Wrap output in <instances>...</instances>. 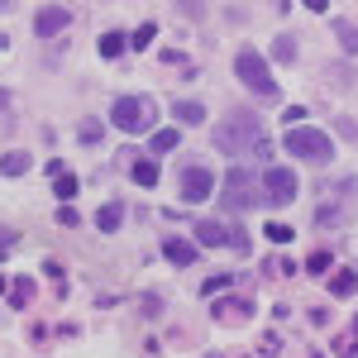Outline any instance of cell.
Listing matches in <instances>:
<instances>
[{
	"mask_svg": "<svg viewBox=\"0 0 358 358\" xmlns=\"http://www.w3.org/2000/svg\"><path fill=\"white\" fill-rule=\"evenodd\" d=\"M263 277H296V263H292L287 253H273V258L263 263Z\"/></svg>",
	"mask_w": 358,
	"mask_h": 358,
	"instance_id": "7402d4cb",
	"label": "cell"
},
{
	"mask_svg": "<svg viewBox=\"0 0 358 358\" xmlns=\"http://www.w3.org/2000/svg\"><path fill=\"white\" fill-rule=\"evenodd\" d=\"M263 234H268L273 244H292V239H296V229H292V224H282V220H268V224H263Z\"/></svg>",
	"mask_w": 358,
	"mask_h": 358,
	"instance_id": "cb8c5ba5",
	"label": "cell"
},
{
	"mask_svg": "<svg viewBox=\"0 0 358 358\" xmlns=\"http://www.w3.org/2000/svg\"><path fill=\"white\" fill-rule=\"evenodd\" d=\"M5 301H10V310L34 306V282H29V277H15V282H10V292H5Z\"/></svg>",
	"mask_w": 358,
	"mask_h": 358,
	"instance_id": "4fadbf2b",
	"label": "cell"
},
{
	"mask_svg": "<svg viewBox=\"0 0 358 358\" xmlns=\"http://www.w3.org/2000/svg\"><path fill=\"white\" fill-rule=\"evenodd\" d=\"M234 77H239L258 101H273V96H277L273 67H268V57L258 53V48H239V57H234Z\"/></svg>",
	"mask_w": 358,
	"mask_h": 358,
	"instance_id": "277c9868",
	"label": "cell"
},
{
	"mask_svg": "<svg viewBox=\"0 0 358 358\" xmlns=\"http://www.w3.org/2000/svg\"><path fill=\"white\" fill-rule=\"evenodd\" d=\"M215 148L229 153V158H273V138L263 129V120L248 110L215 124Z\"/></svg>",
	"mask_w": 358,
	"mask_h": 358,
	"instance_id": "6da1fadb",
	"label": "cell"
},
{
	"mask_svg": "<svg viewBox=\"0 0 358 358\" xmlns=\"http://www.w3.org/2000/svg\"><path fill=\"white\" fill-rule=\"evenodd\" d=\"M124 48H129V34H120V29L101 34V57H120Z\"/></svg>",
	"mask_w": 358,
	"mask_h": 358,
	"instance_id": "44dd1931",
	"label": "cell"
},
{
	"mask_svg": "<svg viewBox=\"0 0 358 358\" xmlns=\"http://www.w3.org/2000/svg\"><path fill=\"white\" fill-rule=\"evenodd\" d=\"M134 182L138 187H158V177H163V167H158V158H134Z\"/></svg>",
	"mask_w": 358,
	"mask_h": 358,
	"instance_id": "2e32d148",
	"label": "cell"
},
{
	"mask_svg": "<svg viewBox=\"0 0 358 358\" xmlns=\"http://www.w3.org/2000/svg\"><path fill=\"white\" fill-rule=\"evenodd\" d=\"M330 263H334V253H330V248H315V253L306 258V273H315V277H320V273H330Z\"/></svg>",
	"mask_w": 358,
	"mask_h": 358,
	"instance_id": "d4e9b609",
	"label": "cell"
},
{
	"mask_svg": "<svg viewBox=\"0 0 358 358\" xmlns=\"http://www.w3.org/2000/svg\"><path fill=\"white\" fill-rule=\"evenodd\" d=\"M344 138H358V120H349V115H339V124H334Z\"/></svg>",
	"mask_w": 358,
	"mask_h": 358,
	"instance_id": "e575fe53",
	"label": "cell"
},
{
	"mask_svg": "<svg viewBox=\"0 0 358 358\" xmlns=\"http://www.w3.org/2000/svg\"><path fill=\"white\" fill-rule=\"evenodd\" d=\"M224 248H234V253H244V258H248V248H253L248 229H229V244H224Z\"/></svg>",
	"mask_w": 358,
	"mask_h": 358,
	"instance_id": "f546056e",
	"label": "cell"
},
{
	"mask_svg": "<svg viewBox=\"0 0 358 358\" xmlns=\"http://www.w3.org/2000/svg\"><path fill=\"white\" fill-rule=\"evenodd\" d=\"M29 167H34V163H29V153H24V148H10V153L0 158V172H5V177H24Z\"/></svg>",
	"mask_w": 358,
	"mask_h": 358,
	"instance_id": "e0dca14e",
	"label": "cell"
},
{
	"mask_svg": "<svg viewBox=\"0 0 358 358\" xmlns=\"http://www.w3.org/2000/svg\"><path fill=\"white\" fill-rule=\"evenodd\" d=\"M258 354H263V358H277V354H282V339H277V334H263V339H258Z\"/></svg>",
	"mask_w": 358,
	"mask_h": 358,
	"instance_id": "1f68e13d",
	"label": "cell"
},
{
	"mask_svg": "<svg viewBox=\"0 0 358 358\" xmlns=\"http://www.w3.org/2000/svg\"><path fill=\"white\" fill-rule=\"evenodd\" d=\"M263 196H258V182H253V172L248 167H229L220 182V206L229 215H248L253 206H258Z\"/></svg>",
	"mask_w": 358,
	"mask_h": 358,
	"instance_id": "5b68a950",
	"label": "cell"
},
{
	"mask_svg": "<svg viewBox=\"0 0 358 358\" xmlns=\"http://www.w3.org/2000/svg\"><path fill=\"white\" fill-rule=\"evenodd\" d=\"M67 24H72V10H67V5H43V10L34 15V34H38V38H57Z\"/></svg>",
	"mask_w": 358,
	"mask_h": 358,
	"instance_id": "ba28073f",
	"label": "cell"
},
{
	"mask_svg": "<svg viewBox=\"0 0 358 358\" xmlns=\"http://www.w3.org/2000/svg\"><path fill=\"white\" fill-rule=\"evenodd\" d=\"M172 120H182L187 129H196V124H206V106L201 101H177L172 106Z\"/></svg>",
	"mask_w": 358,
	"mask_h": 358,
	"instance_id": "5bb4252c",
	"label": "cell"
},
{
	"mask_svg": "<svg viewBox=\"0 0 358 358\" xmlns=\"http://www.w3.org/2000/svg\"><path fill=\"white\" fill-rule=\"evenodd\" d=\"M253 315V301L248 296H215V320L220 325H244Z\"/></svg>",
	"mask_w": 358,
	"mask_h": 358,
	"instance_id": "9c48e42d",
	"label": "cell"
},
{
	"mask_svg": "<svg viewBox=\"0 0 358 358\" xmlns=\"http://www.w3.org/2000/svg\"><path fill=\"white\" fill-rule=\"evenodd\" d=\"M196 239H177V234H167V244H163V258L172 263V268H192L196 263Z\"/></svg>",
	"mask_w": 358,
	"mask_h": 358,
	"instance_id": "30bf717a",
	"label": "cell"
},
{
	"mask_svg": "<svg viewBox=\"0 0 358 358\" xmlns=\"http://www.w3.org/2000/svg\"><path fill=\"white\" fill-rule=\"evenodd\" d=\"M224 287H229V273H215V277H206V296H224Z\"/></svg>",
	"mask_w": 358,
	"mask_h": 358,
	"instance_id": "4dcf8cb0",
	"label": "cell"
},
{
	"mask_svg": "<svg viewBox=\"0 0 358 358\" xmlns=\"http://www.w3.org/2000/svg\"><path fill=\"white\" fill-rule=\"evenodd\" d=\"M296 187H301V182H296L292 167H277V163L263 167V201H268V206H292V201H296Z\"/></svg>",
	"mask_w": 358,
	"mask_h": 358,
	"instance_id": "8992f818",
	"label": "cell"
},
{
	"mask_svg": "<svg viewBox=\"0 0 358 358\" xmlns=\"http://www.w3.org/2000/svg\"><path fill=\"white\" fill-rule=\"evenodd\" d=\"M206 196H215V172L192 163L187 172H182V201H187V206H201Z\"/></svg>",
	"mask_w": 358,
	"mask_h": 358,
	"instance_id": "52a82bcc",
	"label": "cell"
},
{
	"mask_svg": "<svg viewBox=\"0 0 358 358\" xmlns=\"http://www.w3.org/2000/svg\"><path fill=\"white\" fill-rule=\"evenodd\" d=\"M10 110V91H5V86H0V115Z\"/></svg>",
	"mask_w": 358,
	"mask_h": 358,
	"instance_id": "d590c367",
	"label": "cell"
},
{
	"mask_svg": "<svg viewBox=\"0 0 358 358\" xmlns=\"http://www.w3.org/2000/svg\"><path fill=\"white\" fill-rule=\"evenodd\" d=\"M282 148L292 153V158H306V163L325 167L334 158V138L325 129H315V124H301V129H287L282 134Z\"/></svg>",
	"mask_w": 358,
	"mask_h": 358,
	"instance_id": "7a4b0ae2",
	"label": "cell"
},
{
	"mask_svg": "<svg viewBox=\"0 0 358 358\" xmlns=\"http://www.w3.org/2000/svg\"><path fill=\"white\" fill-rule=\"evenodd\" d=\"M224 244H229V224H220V220L196 224V248H224Z\"/></svg>",
	"mask_w": 358,
	"mask_h": 358,
	"instance_id": "8fae6325",
	"label": "cell"
},
{
	"mask_svg": "<svg viewBox=\"0 0 358 358\" xmlns=\"http://www.w3.org/2000/svg\"><path fill=\"white\" fill-rule=\"evenodd\" d=\"M20 244V234H15V229H5V224H0V258H5V253H10V248Z\"/></svg>",
	"mask_w": 358,
	"mask_h": 358,
	"instance_id": "d6a6232c",
	"label": "cell"
},
{
	"mask_svg": "<svg viewBox=\"0 0 358 358\" xmlns=\"http://www.w3.org/2000/svg\"><path fill=\"white\" fill-rule=\"evenodd\" d=\"M82 192V182H77V177H72V172H62V177H57L53 182V196L57 201H72V196Z\"/></svg>",
	"mask_w": 358,
	"mask_h": 358,
	"instance_id": "603a6c76",
	"label": "cell"
},
{
	"mask_svg": "<svg viewBox=\"0 0 358 358\" xmlns=\"http://www.w3.org/2000/svg\"><path fill=\"white\" fill-rule=\"evenodd\" d=\"M153 34H158V24H153V20H148V24H138L134 38H129V48H134V53H143V48L153 43Z\"/></svg>",
	"mask_w": 358,
	"mask_h": 358,
	"instance_id": "484cf974",
	"label": "cell"
},
{
	"mask_svg": "<svg viewBox=\"0 0 358 358\" xmlns=\"http://www.w3.org/2000/svg\"><path fill=\"white\" fill-rule=\"evenodd\" d=\"M177 148V129H158L153 134V153H172Z\"/></svg>",
	"mask_w": 358,
	"mask_h": 358,
	"instance_id": "f1b7e54d",
	"label": "cell"
},
{
	"mask_svg": "<svg viewBox=\"0 0 358 358\" xmlns=\"http://www.w3.org/2000/svg\"><path fill=\"white\" fill-rule=\"evenodd\" d=\"M358 292V268H339V273H330V296H354Z\"/></svg>",
	"mask_w": 358,
	"mask_h": 358,
	"instance_id": "7c38bea8",
	"label": "cell"
},
{
	"mask_svg": "<svg viewBox=\"0 0 358 358\" xmlns=\"http://www.w3.org/2000/svg\"><path fill=\"white\" fill-rule=\"evenodd\" d=\"M334 38H339V48L354 57L358 53V24L354 20H334Z\"/></svg>",
	"mask_w": 358,
	"mask_h": 358,
	"instance_id": "ac0fdd59",
	"label": "cell"
},
{
	"mask_svg": "<svg viewBox=\"0 0 358 358\" xmlns=\"http://www.w3.org/2000/svg\"><path fill=\"white\" fill-rule=\"evenodd\" d=\"M120 224H124V206H120V201H106L101 215H96V229H101V234H115Z\"/></svg>",
	"mask_w": 358,
	"mask_h": 358,
	"instance_id": "9a60e30c",
	"label": "cell"
},
{
	"mask_svg": "<svg viewBox=\"0 0 358 358\" xmlns=\"http://www.w3.org/2000/svg\"><path fill=\"white\" fill-rule=\"evenodd\" d=\"M282 120H287V129H301L306 110H301V106H287V115H282Z\"/></svg>",
	"mask_w": 358,
	"mask_h": 358,
	"instance_id": "836d02e7",
	"label": "cell"
},
{
	"mask_svg": "<svg viewBox=\"0 0 358 358\" xmlns=\"http://www.w3.org/2000/svg\"><path fill=\"white\" fill-rule=\"evenodd\" d=\"M330 349H334V358H358V320H354V330H344Z\"/></svg>",
	"mask_w": 358,
	"mask_h": 358,
	"instance_id": "ffe728a7",
	"label": "cell"
},
{
	"mask_svg": "<svg viewBox=\"0 0 358 358\" xmlns=\"http://www.w3.org/2000/svg\"><path fill=\"white\" fill-rule=\"evenodd\" d=\"M273 62H282V67L296 62V38H292V34H277L273 38Z\"/></svg>",
	"mask_w": 358,
	"mask_h": 358,
	"instance_id": "d6986e66",
	"label": "cell"
},
{
	"mask_svg": "<svg viewBox=\"0 0 358 358\" xmlns=\"http://www.w3.org/2000/svg\"><path fill=\"white\" fill-rule=\"evenodd\" d=\"M43 273H48V282H53L57 296H67V273H62V263H53V258H48V263H43Z\"/></svg>",
	"mask_w": 358,
	"mask_h": 358,
	"instance_id": "4316f807",
	"label": "cell"
},
{
	"mask_svg": "<svg viewBox=\"0 0 358 358\" xmlns=\"http://www.w3.org/2000/svg\"><path fill=\"white\" fill-rule=\"evenodd\" d=\"M101 134H106V124H101V120H86L82 129H77V138H82V143H101Z\"/></svg>",
	"mask_w": 358,
	"mask_h": 358,
	"instance_id": "83f0119b",
	"label": "cell"
},
{
	"mask_svg": "<svg viewBox=\"0 0 358 358\" xmlns=\"http://www.w3.org/2000/svg\"><path fill=\"white\" fill-rule=\"evenodd\" d=\"M153 120H158L153 96H120V101L110 106V124H115V129H124V134H148Z\"/></svg>",
	"mask_w": 358,
	"mask_h": 358,
	"instance_id": "3957f363",
	"label": "cell"
}]
</instances>
